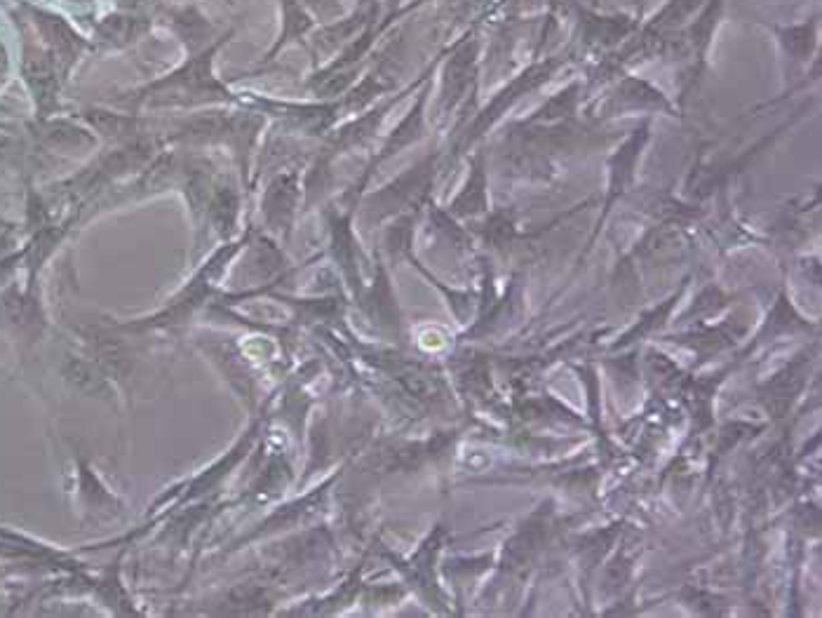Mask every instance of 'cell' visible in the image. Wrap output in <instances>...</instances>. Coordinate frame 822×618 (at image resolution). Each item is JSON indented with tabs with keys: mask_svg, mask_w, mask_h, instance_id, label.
Wrapping results in <instances>:
<instances>
[{
	"mask_svg": "<svg viewBox=\"0 0 822 618\" xmlns=\"http://www.w3.org/2000/svg\"><path fill=\"white\" fill-rule=\"evenodd\" d=\"M588 26H590L588 36L592 40H606V43L623 38L625 33L630 31V24H625L623 19L621 22H618V19H592Z\"/></svg>",
	"mask_w": 822,
	"mask_h": 618,
	"instance_id": "cell-3",
	"label": "cell"
},
{
	"mask_svg": "<svg viewBox=\"0 0 822 618\" xmlns=\"http://www.w3.org/2000/svg\"><path fill=\"white\" fill-rule=\"evenodd\" d=\"M780 38L785 40V45L790 47L794 55H806L808 50H811V26L804 24V26H794V29H787V31H780Z\"/></svg>",
	"mask_w": 822,
	"mask_h": 618,
	"instance_id": "cell-4",
	"label": "cell"
},
{
	"mask_svg": "<svg viewBox=\"0 0 822 618\" xmlns=\"http://www.w3.org/2000/svg\"><path fill=\"white\" fill-rule=\"evenodd\" d=\"M475 62V45H466L463 50H458L454 57H451L449 69H447V87H451V94H458L466 80L470 76V69H473Z\"/></svg>",
	"mask_w": 822,
	"mask_h": 618,
	"instance_id": "cell-2",
	"label": "cell"
},
{
	"mask_svg": "<svg viewBox=\"0 0 822 618\" xmlns=\"http://www.w3.org/2000/svg\"><path fill=\"white\" fill-rule=\"evenodd\" d=\"M303 3L318 12L320 17H332L339 12V3H336V0H303Z\"/></svg>",
	"mask_w": 822,
	"mask_h": 618,
	"instance_id": "cell-5",
	"label": "cell"
},
{
	"mask_svg": "<svg viewBox=\"0 0 822 618\" xmlns=\"http://www.w3.org/2000/svg\"><path fill=\"white\" fill-rule=\"evenodd\" d=\"M228 38H231V33L214 40L212 45L202 47L198 55L188 59L184 69L167 76L163 83L151 85L148 94L153 92V97H158V102H181V99L186 97L205 99L210 97V94H224V87H221L219 80L212 76V59Z\"/></svg>",
	"mask_w": 822,
	"mask_h": 618,
	"instance_id": "cell-1",
	"label": "cell"
}]
</instances>
